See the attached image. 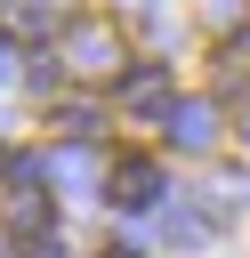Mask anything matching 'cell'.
Here are the masks:
<instances>
[{
  "mask_svg": "<svg viewBox=\"0 0 250 258\" xmlns=\"http://www.w3.org/2000/svg\"><path fill=\"white\" fill-rule=\"evenodd\" d=\"M113 97H121V113H161V121H169L177 81H169V64H129V73L113 81Z\"/></svg>",
  "mask_w": 250,
  "mask_h": 258,
  "instance_id": "3957f363",
  "label": "cell"
},
{
  "mask_svg": "<svg viewBox=\"0 0 250 258\" xmlns=\"http://www.w3.org/2000/svg\"><path fill=\"white\" fill-rule=\"evenodd\" d=\"M48 24H56V0H8L0 8V32L8 40H40Z\"/></svg>",
  "mask_w": 250,
  "mask_h": 258,
  "instance_id": "8992f818",
  "label": "cell"
},
{
  "mask_svg": "<svg viewBox=\"0 0 250 258\" xmlns=\"http://www.w3.org/2000/svg\"><path fill=\"white\" fill-rule=\"evenodd\" d=\"M0 73H8V56H0Z\"/></svg>",
  "mask_w": 250,
  "mask_h": 258,
  "instance_id": "7c38bea8",
  "label": "cell"
},
{
  "mask_svg": "<svg viewBox=\"0 0 250 258\" xmlns=\"http://www.w3.org/2000/svg\"><path fill=\"white\" fill-rule=\"evenodd\" d=\"M65 73H81V81H121V73H129L121 32H113L105 16H73V24H65Z\"/></svg>",
  "mask_w": 250,
  "mask_h": 258,
  "instance_id": "6da1fadb",
  "label": "cell"
},
{
  "mask_svg": "<svg viewBox=\"0 0 250 258\" xmlns=\"http://www.w3.org/2000/svg\"><path fill=\"white\" fill-rule=\"evenodd\" d=\"M56 129H65L73 145H89V137H97V105H89V97H56Z\"/></svg>",
  "mask_w": 250,
  "mask_h": 258,
  "instance_id": "52a82bcc",
  "label": "cell"
},
{
  "mask_svg": "<svg viewBox=\"0 0 250 258\" xmlns=\"http://www.w3.org/2000/svg\"><path fill=\"white\" fill-rule=\"evenodd\" d=\"M105 258H137V250H121V242H113V250H105Z\"/></svg>",
  "mask_w": 250,
  "mask_h": 258,
  "instance_id": "30bf717a",
  "label": "cell"
},
{
  "mask_svg": "<svg viewBox=\"0 0 250 258\" xmlns=\"http://www.w3.org/2000/svg\"><path fill=\"white\" fill-rule=\"evenodd\" d=\"M24 81H32V97H40V105H56L73 73H65V56H32V73H24Z\"/></svg>",
  "mask_w": 250,
  "mask_h": 258,
  "instance_id": "ba28073f",
  "label": "cell"
},
{
  "mask_svg": "<svg viewBox=\"0 0 250 258\" xmlns=\"http://www.w3.org/2000/svg\"><path fill=\"white\" fill-rule=\"evenodd\" d=\"M242 145H250V113H242Z\"/></svg>",
  "mask_w": 250,
  "mask_h": 258,
  "instance_id": "8fae6325",
  "label": "cell"
},
{
  "mask_svg": "<svg viewBox=\"0 0 250 258\" xmlns=\"http://www.w3.org/2000/svg\"><path fill=\"white\" fill-rule=\"evenodd\" d=\"M8 226H16L24 242H48V226H56V202L40 194L32 161H16V185H8Z\"/></svg>",
  "mask_w": 250,
  "mask_h": 258,
  "instance_id": "277c9868",
  "label": "cell"
},
{
  "mask_svg": "<svg viewBox=\"0 0 250 258\" xmlns=\"http://www.w3.org/2000/svg\"><path fill=\"white\" fill-rule=\"evenodd\" d=\"M0 169H16V153H8V145H0Z\"/></svg>",
  "mask_w": 250,
  "mask_h": 258,
  "instance_id": "9c48e42d",
  "label": "cell"
},
{
  "mask_svg": "<svg viewBox=\"0 0 250 258\" xmlns=\"http://www.w3.org/2000/svg\"><path fill=\"white\" fill-rule=\"evenodd\" d=\"M161 129H169V145H177V153H210V145H218V113H210L202 97H177Z\"/></svg>",
  "mask_w": 250,
  "mask_h": 258,
  "instance_id": "5b68a950",
  "label": "cell"
},
{
  "mask_svg": "<svg viewBox=\"0 0 250 258\" xmlns=\"http://www.w3.org/2000/svg\"><path fill=\"white\" fill-rule=\"evenodd\" d=\"M105 202H113V210H153V202H161V161H153V153H121V161L105 169Z\"/></svg>",
  "mask_w": 250,
  "mask_h": 258,
  "instance_id": "7a4b0ae2",
  "label": "cell"
}]
</instances>
